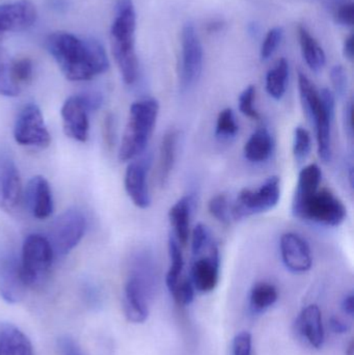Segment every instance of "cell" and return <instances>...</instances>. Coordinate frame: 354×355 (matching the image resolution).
Masks as SVG:
<instances>
[{
	"instance_id": "cell-1",
	"label": "cell",
	"mask_w": 354,
	"mask_h": 355,
	"mask_svg": "<svg viewBox=\"0 0 354 355\" xmlns=\"http://www.w3.org/2000/svg\"><path fill=\"white\" fill-rule=\"evenodd\" d=\"M47 49L62 74L71 81H87L109 68L107 54L98 40L77 37L70 33H52Z\"/></svg>"
},
{
	"instance_id": "cell-2",
	"label": "cell",
	"mask_w": 354,
	"mask_h": 355,
	"mask_svg": "<svg viewBox=\"0 0 354 355\" xmlns=\"http://www.w3.org/2000/svg\"><path fill=\"white\" fill-rule=\"evenodd\" d=\"M157 286V271L151 259L137 256L131 263L123 292V309L130 322L139 324L147 320Z\"/></svg>"
},
{
	"instance_id": "cell-3",
	"label": "cell",
	"mask_w": 354,
	"mask_h": 355,
	"mask_svg": "<svg viewBox=\"0 0 354 355\" xmlns=\"http://www.w3.org/2000/svg\"><path fill=\"white\" fill-rule=\"evenodd\" d=\"M136 12L132 0H118L114 22L110 28V41L114 60L126 85L137 80L139 66L135 51Z\"/></svg>"
},
{
	"instance_id": "cell-4",
	"label": "cell",
	"mask_w": 354,
	"mask_h": 355,
	"mask_svg": "<svg viewBox=\"0 0 354 355\" xmlns=\"http://www.w3.org/2000/svg\"><path fill=\"white\" fill-rule=\"evenodd\" d=\"M159 108V102L154 98L139 100L130 106L118 150L121 162H131L145 151L157 123Z\"/></svg>"
},
{
	"instance_id": "cell-5",
	"label": "cell",
	"mask_w": 354,
	"mask_h": 355,
	"mask_svg": "<svg viewBox=\"0 0 354 355\" xmlns=\"http://www.w3.org/2000/svg\"><path fill=\"white\" fill-rule=\"evenodd\" d=\"M292 213L301 220L336 227L347 217L344 202L328 188H318L303 196H293Z\"/></svg>"
},
{
	"instance_id": "cell-6",
	"label": "cell",
	"mask_w": 354,
	"mask_h": 355,
	"mask_svg": "<svg viewBox=\"0 0 354 355\" xmlns=\"http://www.w3.org/2000/svg\"><path fill=\"white\" fill-rule=\"evenodd\" d=\"M54 258L48 238L39 234H30L25 238L20 266L26 287H41L45 283Z\"/></svg>"
},
{
	"instance_id": "cell-7",
	"label": "cell",
	"mask_w": 354,
	"mask_h": 355,
	"mask_svg": "<svg viewBox=\"0 0 354 355\" xmlns=\"http://www.w3.org/2000/svg\"><path fill=\"white\" fill-rule=\"evenodd\" d=\"M281 198V179L267 178L259 187L245 188L239 192L232 207L233 219L268 212L278 206Z\"/></svg>"
},
{
	"instance_id": "cell-8",
	"label": "cell",
	"mask_w": 354,
	"mask_h": 355,
	"mask_svg": "<svg viewBox=\"0 0 354 355\" xmlns=\"http://www.w3.org/2000/svg\"><path fill=\"white\" fill-rule=\"evenodd\" d=\"M180 87L182 91H188L195 87L203 72L204 50L195 25L187 22L183 26L181 35Z\"/></svg>"
},
{
	"instance_id": "cell-9",
	"label": "cell",
	"mask_w": 354,
	"mask_h": 355,
	"mask_svg": "<svg viewBox=\"0 0 354 355\" xmlns=\"http://www.w3.org/2000/svg\"><path fill=\"white\" fill-rule=\"evenodd\" d=\"M87 220L82 213L68 210L56 218L50 230L49 242L54 257H64L74 250L85 235Z\"/></svg>"
},
{
	"instance_id": "cell-10",
	"label": "cell",
	"mask_w": 354,
	"mask_h": 355,
	"mask_svg": "<svg viewBox=\"0 0 354 355\" xmlns=\"http://www.w3.org/2000/svg\"><path fill=\"white\" fill-rule=\"evenodd\" d=\"M15 141L25 147L44 149L51 143V135L39 106L26 104L19 112L14 128Z\"/></svg>"
},
{
	"instance_id": "cell-11",
	"label": "cell",
	"mask_w": 354,
	"mask_h": 355,
	"mask_svg": "<svg viewBox=\"0 0 354 355\" xmlns=\"http://www.w3.org/2000/svg\"><path fill=\"white\" fill-rule=\"evenodd\" d=\"M319 92L321 105L311 122L315 128L318 155L322 162L328 164L333 158L332 127L336 112V96L326 87Z\"/></svg>"
},
{
	"instance_id": "cell-12",
	"label": "cell",
	"mask_w": 354,
	"mask_h": 355,
	"mask_svg": "<svg viewBox=\"0 0 354 355\" xmlns=\"http://www.w3.org/2000/svg\"><path fill=\"white\" fill-rule=\"evenodd\" d=\"M220 272V250L213 241L206 252L193 257L189 277L195 291L206 294L210 293L218 287Z\"/></svg>"
},
{
	"instance_id": "cell-13",
	"label": "cell",
	"mask_w": 354,
	"mask_h": 355,
	"mask_svg": "<svg viewBox=\"0 0 354 355\" xmlns=\"http://www.w3.org/2000/svg\"><path fill=\"white\" fill-rule=\"evenodd\" d=\"M280 252L283 263L293 273H305L311 270L313 256L309 243L299 234L288 232L280 240Z\"/></svg>"
},
{
	"instance_id": "cell-14",
	"label": "cell",
	"mask_w": 354,
	"mask_h": 355,
	"mask_svg": "<svg viewBox=\"0 0 354 355\" xmlns=\"http://www.w3.org/2000/svg\"><path fill=\"white\" fill-rule=\"evenodd\" d=\"M37 12L28 0L0 4V40L8 33H19L35 24Z\"/></svg>"
},
{
	"instance_id": "cell-15",
	"label": "cell",
	"mask_w": 354,
	"mask_h": 355,
	"mask_svg": "<svg viewBox=\"0 0 354 355\" xmlns=\"http://www.w3.org/2000/svg\"><path fill=\"white\" fill-rule=\"evenodd\" d=\"M23 188L20 174L10 158H0V208L17 212L22 204Z\"/></svg>"
},
{
	"instance_id": "cell-16",
	"label": "cell",
	"mask_w": 354,
	"mask_h": 355,
	"mask_svg": "<svg viewBox=\"0 0 354 355\" xmlns=\"http://www.w3.org/2000/svg\"><path fill=\"white\" fill-rule=\"evenodd\" d=\"M149 158L131 162L125 173L124 185L130 200L137 208L145 209L151 206L148 174H149Z\"/></svg>"
},
{
	"instance_id": "cell-17",
	"label": "cell",
	"mask_w": 354,
	"mask_h": 355,
	"mask_svg": "<svg viewBox=\"0 0 354 355\" xmlns=\"http://www.w3.org/2000/svg\"><path fill=\"white\" fill-rule=\"evenodd\" d=\"M62 125L67 137L79 143L89 139V110L79 95L71 96L62 107Z\"/></svg>"
},
{
	"instance_id": "cell-18",
	"label": "cell",
	"mask_w": 354,
	"mask_h": 355,
	"mask_svg": "<svg viewBox=\"0 0 354 355\" xmlns=\"http://www.w3.org/2000/svg\"><path fill=\"white\" fill-rule=\"evenodd\" d=\"M23 281L20 261L12 254L0 260V296L8 304H17L23 300L26 291Z\"/></svg>"
},
{
	"instance_id": "cell-19",
	"label": "cell",
	"mask_w": 354,
	"mask_h": 355,
	"mask_svg": "<svg viewBox=\"0 0 354 355\" xmlns=\"http://www.w3.org/2000/svg\"><path fill=\"white\" fill-rule=\"evenodd\" d=\"M27 205L33 217L46 219L53 212V198L47 180L42 176L31 178L25 192Z\"/></svg>"
},
{
	"instance_id": "cell-20",
	"label": "cell",
	"mask_w": 354,
	"mask_h": 355,
	"mask_svg": "<svg viewBox=\"0 0 354 355\" xmlns=\"http://www.w3.org/2000/svg\"><path fill=\"white\" fill-rule=\"evenodd\" d=\"M297 329L311 347L320 349L326 341L322 313L317 304H310L299 313Z\"/></svg>"
},
{
	"instance_id": "cell-21",
	"label": "cell",
	"mask_w": 354,
	"mask_h": 355,
	"mask_svg": "<svg viewBox=\"0 0 354 355\" xmlns=\"http://www.w3.org/2000/svg\"><path fill=\"white\" fill-rule=\"evenodd\" d=\"M195 198L184 196L179 198L168 211V219L172 227V236L182 248H185L191 238V220Z\"/></svg>"
},
{
	"instance_id": "cell-22",
	"label": "cell",
	"mask_w": 354,
	"mask_h": 355,
	"mask_svg": "<svg viewBox=\"0 0 354 355\" xmlns=\"http://www.w3.org/2000/svg\"><path fill=\"white\" fill-rule=\"evenodd\" d=\"M274 146L270 131L266 127H261L249 137L243 148V154L245 159L251 164H264L274 154Z\"/></svg>"
},
{
	"instance_id": "cell-23",
	"label": "cell",
	"mask_w": 354,
	"mask_h": 355,
	"mask_svg": "<svg viewBox=\"0 0 354 355\" xmlns=\"http://www.w3.org/2000/svg\"><path fill=\"white\" fill-rule=\"evenodd\" d=\"M0 355H35L33 344L22 331L12 324L0 329Z\"/></svg>"
},
{
	"instance_id": "cell-24",
	"label": "cell",
	"mask_w": 354,
	"mask_h": 355,
	"mask_svg": "<svg viewBox=\"0 0 354 355\" xmlns=\"http://www.w3.org/2000/svg\"><path fill=\"white\" fill-rule=\"evenodd\" d=\"M179 133L175 129H170L163 135L160 144L159 168L158 180L161 187L168 183L170 175L175 168L178 149Z\"/></svg>"
},
{
	"instance_id": "cell-25",
	"label": "cell",
	"mask_w": 354,
	"mask_h": 355,
	"mask_svg": "<svg viewBox=\"0 0 354 355\" xmlns=\"http://www.w3.org/2000/svg\"><path fill=\"white\" fill-rule=\"evenodd\" d=\"M299 37L301 53L308 67L314 72H319L326 66V52L316 41L315 37L310 33L307 27L303 25L299 27Z\"/></svg>"
},
{
	"instance_id": "cell-26",
	"label": "cell",
	"mask_w": 354,
	"mask_h": 355,
	"mask_svg": "<svg viewBox=\"0 0 354 355\" xmlns=\"http://www.w3.org/2000/svg\"><path fill=\"white\" fill-rule=\"evenodd\" d=\"M289 75H290V67L286 58H281L278 60L274 68L270 69L266 74L265 87L266 92L272 99L280 101L287 91Z\"/></svg>"
},
{
	"instance_id": "cell-27",
	"label": "cell",
	"mask_w": 354,
	"mask_h": 355,
	"mask_svg": "<svg viewBox=\"0 0 354 355\" xmlns=\"http://www.w3.org/2000/svg\"><path fill=\"white\" fill-rule=\"evenodd\" d=\"M168 256H170V267L166 273V284L170 293H172L179 284L186 279L184 275V256H183L182 246L175 239L174 236H170L168 239Z\"/></svg>"
},
{
	"instance_id": "cell-28",
	"label": "cell",
	"mask_w": 354,
	"mask_h": 355,
	"mask_svg": "<svg viewBox=\"0 0 354 355\" xmlns=\"http://www.w3.org/2000/svg\"><path fill=\"white\" fill-rule=\"evenodd\" d=\"M278 292L276 286L267 282H260L254 285L249 293V306L254 314H262L276 304Z\"/></svg>"
},
{
	"instance_id": "cell-29",
	"label": "cell",
	"mask_w": 354,
	"mask_h": 355,
	"mask_svg": "<svg viewBox=\"0 0 354 355\" xmlns=\"http://www.w3.org/2000/svg\"><path fill=\"white\" fill-rule=\"evenodd\" d=\"M322 171L316 164L305 166L299 172L294 196H303L321 187Z\"/></svg>"
},
{
	"instance_id": "cell-30",
	"label": "cell",
	"mask_w": 354,
	"mask_h": 355,
	"mask_svg": "<svg viewBox=\"0 0 354 355\" xmlns=\"http://www.w3.org/2000/svg\"><path fill=\"white\" fill-rule=\"evenodd\" d=\"M232 207V202L226 193L216 194L208 202L210 214L222 225H230L234 220Z\"/></svg>"
},
{
	"instance_id": "cell-31",
	"label": "cell",
	"mask_w": 354,
	"mask_h": 355,
	"mask_svg": "<svg viewBox=\"0 0 354 355\" xmlns=\"http://www.w3.org/2000/svg\"><path fill=\"white\" fill-rule=\"evenodd\" d=\"M239 132V124L232 108H224L218 114L215 125L216 137L220 139H230Z\"/></svg>"
},
{
	"instance_id": "cell-32",
	"label": "cell",
	"mask_w": 354,
	"mask_h": 355,
	"mask_svg": "<svg viewBox=\"0 0 354 355\" xmlns=\"http://www.w3.org/2000/svg\"><path fill=\"white\" fill-rule=\"evenodd\" d=\"M312 146L313 144L309 131L303 127H297L293 135L292 151L297 164H303L308 159L311 154Z\"/></svg>"
},
{
	"instance_id": "cell-33",
	"label": "cell",
	"mask_w": 354,
	"mask_h": 355,
	"mask_svg": "<svg viewBox=\"0 0 354 355\" xmlns=\"http://www.w3.org/2000/svg\"><path fill=\"white\" fill-rule=\"evenodd\" d=\"M12 83L21 89L22 85H28L33 80V64L29 58H20L8 64Z\"/></svg>"
},
{
	"instance_id": "cell-34",
	"label": "cell",
	"mask_w": 354,
	"mask_h": 355,
	"mask_svg": "<svg viewBox=\"0 0 354 355\" xmlns=\"http://www.w3.org/2000/svg\"><path fill=\"white\" fill-rule=\"evenodd\" d=\"M211 234L209 230L203 223H197L191 233V252L193 257L199 256L203 254L211 245Z\"/></svg>"
},
{
	"instance_id": "cell-35",
	"label": "cell",
	"mask_w": 354,
	"mask_h": 355,
	"mask_svg": "<svg viewBox=\"0 0 354 355\" xmlns=\"http://www.w3.org/2000/svg\"><path fill=\"white\" fill-rule=\"evenodd\" d=\"M256 101V87L255 85H249L243 89L242 93L239 96L238 104L239 112L254 121H259L261 116L258 112L255 105Z\"/></svg>"
},
{
	"instance_id": "cell-36",
	"label": "cell",
	"mask_w": 354,
	"mask_h": 355,
	"mask_svg": "<svg viewBox=\"0 0 354 355\" xmlns=\"http://www.w3.org/2000/svg\"><path fill=\"white\" fill-rule=\"evenodd\" d=\"M283 37H284V31L282 27H274L268 31L260 51L262 60H269L274 55L282 42Z\"/></svg>"
},
{
	"instance_id": "cell-37",
	"label": "cell",
	"mask_w": 354,
	"mask_h": 355,
	"mask_svg": "<svg viewBox=\"0 0 354 355\" xmlns=\"http://www.w3.org/2000/svg\"><path fill=\"white\" fill-rule=\"evenodd\" d=\"M330 80L334 87L335 96L343 98L346 95L348 89V75L344 67L337 64L330 71Z\"/></svg>"
},
{
	"instance_id": "cell-38",
	"label": "cell",
	"mask_w": 354,
	"mask_h": 355,
	"mask_svg": "<svg viewBox=\"0 0 354 355\" xmlns=\"http://www.w3.org/2000/svg\"><path fill=\"white\" fill-rule=\"evenodd\" d=\"M20 91L21 89L12 83L8 66L0 56V95L15 97L19 95Z\"/></svg>"
},
{
	"instance_id": "cell-39",
	"label": "cell",
	"mask_w": 354,
	"mask_h": 355,
	"mask_svg": "<svg viewBox=\"0 0 354 355\" xmlns=\"http://www.w3.org/2000/svg\"><path fill=\"white\" fill-rule=\"evenodd\" d=\"M232 355H253V337L249 331H241L235 336L231 347Z\"/></svg>"
},
{
	"instance_id": "cell-40",
	"label": "cell",
	"mask_w": 354,
	"mask_h": 355,
	"mask_svg": "<svg viewBox=\"0 0 354 355\" xmlns=\"http://www.w3.org/2000/svg\"><path fill=\"white\" fill-rule=\"evenodd\" d=\"M354 6L351 0H343L336 6V21L344 26L353 25Z\"/></svg>"
},
{
	"instance_id": "cell-41",
	"label": "cell",
	"mask_w": 354,
	"mask_h": 355,
	"mask_svg": "<svg viewBox=\"0 0 354 355\" xmlns=\"http://www.w3.org/2000/svg\"><path fill=\"white\" fill-rule=\"evenodd\" d=\"M103 139L104 143L109 149H112L116 145V118L114 114H106L103 122Z\"/></svg>"
},
{
	"instance_id": "cell-42",
	"label": "cell",
	"mask_w": 354,
	"mask_h": 355,
	"mask_svg": "<svg viewBox=\"0 0 354 355\" xmlns=\"http://www.w3.org/2000/svg\"><path fill=\"white\" fill-rule=\"evenodd\" d=\"M58 347L62 355H82L78 344L70 336H64L58 340Z\"/></svg>"
},
{
	"instance_id": "cell-43",
	"label": "cell",
	"mask_w": 354,
	"mask_h": 355,
	"mask_svg": "<svg viewBox=\"0 0 354 355\" xmlns=\"http://www.w3.org/2000/svg\"><path fill=\"white\" fill-rule=\"evenodd\" d=\"M79 97L89 112L99 110L101 107L102 102H103V98L99 93L80 94Z\"/></svg>"
},
{
	"instance_id": "cell-44",
	"label": "cell",
	"mask_w": 354,
	"mask_h": 355,
	"mask_svg": "<svg viewBox=\"0 0 354 355\" xmlns=\"http://www.w3.org/2000/svg\"><path fill=\"white\" fill-rule=\"evenodd\" d=\"M344 118H343V122H344L345 132H346L347 137L349 139L353 137V102H347L346 106L344 110Z\"/></svg>"
},
{
	"instance_id": "cell-45",
	"label": "cell",
	"mask_w": 354,
	"mask_h": 355,
	"mask_svg": "<svg viewBox=\"0 0 354 355\" xmlns=\"http://www.w3.org/2000/svg\"><path fill=\"white\" fill-rule=\"evenodd\" d=\"M330 327L334 333L339 334V335L346 334L351 329V325L348 323L345 322L343 319L337 318V317H333L330 319Z\"/></svg>"
},
{
	"instance_id": "cell-46",
	"label": "cell",
	"mask_w": 354,
	"mask_h": 355,
	"mask_svg": "<svg viewBox=\"0 0 354 355\" xmlns=\"http://www.w3.org/2000/svg\"><path fill=\"white\" fill-rule=\"evenodd\" d=\"M353 33H351V35H349V37H346V40H345L344 42V46H343V53H344L345 58H346L347 60H353Z\"/></svg>"
},
{
	"instance_id": "cell-47",
	"label": "cell",
	"mask_w": 354,
	"mask_h": 355,
	"mask_svg": "<svg viewBox=\"0 0 354 355\" xmlns=\"http://www.w3.org/2000/svg\"><path fill=\"white\" fill-rule=\"evenodd\" d=\"M342 309L345 314L353 317L354 313V295L353 293L347 294L342 302Z\"/></svg>"
},
{
	"instance_id": "cell-48",
	"label": "cell",
	"mask_w": 354,
	"mask_h": 355,
	"mask_svg": "<svg viewBox=\"0 0 354 355\" xmlns=\"http://www.w3.org/2000/svg\"><path fill=\"white\" fill-rule=\"evenodd\" d=\"M222 27H224V23H222V21L214 20L213 22L208 24L207 29L209 33H218V31H222Z\"/></svg>"
},
{
	"instance_id": "cell-49",
	"label": "cell",
	"mask_w": 354,
	"mask_h": 355,
	"mask_svg": "<svg viewBox=\"0 0 354 355\" xmlns=\"http://www.w3.org/2000/svg\"><path fill=\"white\" fill-rule=\"evenodd\" d=\"M247 31H249V35H253V37H256V35H259L260 27L257 23H251L247 27Z\"/></svg>"
},
{
	"instance_id": "cell-50",
	"label": "cell",
	"mask_w": 354,
	"mask_h": 355,
	"mask_svg": "<svg viewBox=\"0 0 354 355\" xmlns=\"http://www.w3.org/2000/svg\"><path fill=\"white\" fill-rule=\"evenodd\" d=\"M346 355H354V343L353 341L349 342L346 348Z\"/></svg>"
}]
</instances>
